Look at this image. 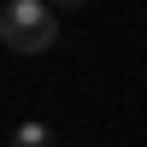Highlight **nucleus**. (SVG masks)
Listing matches in <instances>:
<instances>
[{
    "label": "nucleus",
    "mask_w": 147,
    "mask_h": 147,
    "mask_svg": "<svg viewBox=\"0 0 147 147\" xmlns=\"http://www.w3.org/2000/svg\"><path fill=\"white\" fill-rule=\"evenodd\" d=\"M0 41L12 53H47L59 41V12L47 0H6L0 6Z\"/></svg>",
    "instance_id": "obj_1"
},
{
    "label": "nucleus",
    "mask_w": 147,
    "mask_h": 147,
    "mask_svg": "<svg viewBox=\"0 0 147 147\" xmlns=\"http://www.w3.org/2000/svg\"><path fill=\"white\" fill-rule=\"evenodd\" d=\"M6 147H53V129H47L41 118H30V124H18L6 136Z\"/></svg>",
    "instance_id": "obj_2"
},
{
    "label": "nucleus",
    "mask_w": 147,
    "mask_h": 147,
    "mask_svg": "<svg viewBox=\"0 0 147 147\" xmlns=\"http://www.w3.org/2000/svg\"><path fill=\"white\" fill-rule=\"evenodd\" d=\"M53 12H77V6H88V0H47Z\"/></svg>",
    "instance_id": "obj_3"
}]
</instances>
